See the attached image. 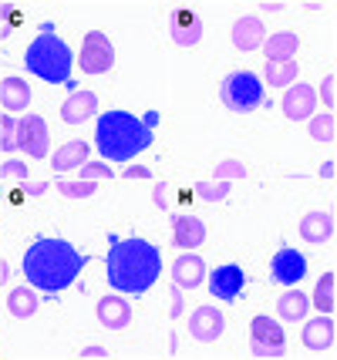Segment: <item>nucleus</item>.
<instances>
[{
  "label": "nucleus",
  "instance_id": "1",
  "mask_svg": "<svg viewBox=\"0 0 337 360\" xmlns=\"http://www.w3.org/2000/svg\"><path fill=\"white\" fill-rule=\"evenodd\" d=\"M162 273V252L148 239H118L108 236V256H105V276L112 290L142 297L145 290H152Z\"/></svg>",
  "mask_w": 337,
  "mask_h": 360
},
{
  "label": "nucleus",
  "instance_id": "2",
  "mask_svg": "<svg viewBox=\"0 0 337 360\" xmlns=\"http://www.w3.org/2000/svg\"><path fill=\"white\" fill-rule=\"evenodd\" d=\"M84 263H88V256H81L68 239L41 236L24 252V276L34 290H44L51 297H58L61 290H68L81 276Z\"/></svg>",
  "mask_w": 337,
  "mask_h": 360
},
{
  "label": "nucleus",
  "instance_id": "3",
  "mask_svg": "<svg viewBox=\"0 0 337 360\" xmlns=\"http://www.w3.org/2000/svg\"><path fill=\"white\" fill-rule=\"evenodd\" d=\"M155 125H159V111H148L145 118H135L129 111L101 115L95 128L98 155L112 158V162H129V158H135L152 145V139H155L152 128Z\"/></svg>",
  "mask_w": 337,
  "mask_h": 360
},
{
  "label": "nucleus",
  "instance_id": "4",
  "mask_svg": "<svg viewBox=\"0 0 337 360\" xmlns=\"http://www.w3.org/2000/svg\"><path fill=\"white\" fill-rule=\"evenodd\" d=\"M71 64H75L71 47L54 34V24L44 20L37 37H34L31 44H27V51H24V68H27L31 75H37L41 81H48V84H68V88L75 91Z\"/></svg>",
  "mask_w": 337,
  "mask_h": 360
},
{
  "label": "nucleus",
  "instance_id": "5",
  "mask_svg": "<svg viewBox=\"0 0 337 360\" xmlns=\"http://www.w3.org/2000/svg\"><path fill=\"white\" fill-rule=\"evenodd\" d=\"M220 98H223L226 108L236 111V115H246V111L267 105L263 81L253 71H233V75H226L223 84H220Z\"/></svg>",
  "mask_w": 337,
  "mask_h": 360
},
{
  "label": "nucleus",
  "instance_id": "6",
  "mask_svg": "<svg viewBox=\"0 0 337 360\" xmlns=\"http://www.w3.org/2000/svg\"><path fill=\"white\" fill-rule=\"evenodd\" d=\"M115 64V44L105 31H88L81 44V71L84 75H108Z\"/></svg>",
  "mask_w": 337,
  "mask_h": 360
},
{
  "label": "nucleus",
  "instance_id": "7",
  "mask_svg": "<svg viewBox=\"0 0 337 360\" xmlns=\"http://www.w3.org/2000/svg\"><path fill=\"white\" fill-rule=\"evenodd\" d=\"M17 148L27 152L31 158H48L51 155V131L48 122L41 115H24L17 122Z\"/></svg>",
  "mask_w": 337,
  "mask_h": 360
},
{
  "label": "nucleus",
  "instance_id": "8",
  "mask_svg": "<svg viewBox=\"0 0 337 360\" xmlns=\"http://www.w3.org/2000/svg\"><path fill=\"white\" fill-rule=\"evenodd\" d=\"M165 20H169V37L176 41V47H196L203 41V20L193 7H165Z\"/></svg>",
  "mask_w": 337,
  "mask_h": 360
},
{
  "label": "nucleus",
  "instance_id": "9",
  "mask_svg": "<svg viewBox=\"0 0 337 360\" xmlns=\"http://www.w3.org/2000/svg\"><path fill=\"white\" fill-rule=\"evenodd\" d=\"M270 273L276 283H284V286H297V283L307 276V256L297 250H276V256L270 259Z\"/></svg>",
  "mask_w": 337,
  "mask_h": 360
},
{
  "label": "nucleus",
  "instance_id": "10",
  "mask_svg": "<svg viewBox=\"0 0 337 360\" xmlns=\"http://www.w3.org/2000/svg\"><path fill=\"white\" fill-rule=\"evenodd\" d=\"M243 286H246V276H243V269L236 263H226V266H216L212 269V276H209V293L216 300H236L243 293Z\"/></svg>",
  "mask_w": 337,
  "mask_h": 360
},
{
  "label": "nucleus",
  "instance_id": "11",
  "mask_svg": "<svg viewBox=\"0 0 337 360\" xmlns=\"http://www.w3.org/2000/svg\"><path fill=\"white\" fill-rule=\"evenodd\" d=\"M223 327H226V316L220 314L216 307H199V310L189 316V333H193L199 344H216Z\"/></svg>",
  "mask_w": 337,
  "mask_h": 360
},
{
  "label": "nucleus",
  "instance_id": "12",
  "mask_svg": "<svg viewBox=\"0 0 337 360\" xmlns=\"http://www.w3.org/2000/svg\"><path fill=\"white\" fill-rule=\"evenodd\" d=\"M280 108H284V115H287L290 122H304L317 108V94H314L310 84H290L284 101H280Z\"/></svg>",
  "mask_w": 337,
  "mask_h": 360
},
{
  "label": "nucleus",
  "instance_id": "13",
  "mask_svg": "<svg viewBox=\"0 0 337 360\" xmlns=\"http://www.w3.org/2000/svg\"><path fill=\"white\" fill-rule=\"evenodd\" d=\"M172 239H176L179 250L193 252L206 243V222L196 219V216H182V212H172Z\"/></svg>",
  "mask_w": 337,
  "mask_h": 360
},
{
  "label": "nucleus",
  "instance_id": "14",
  "mask_svg": "<svg viewBox=\"0 0 337 360\" xmlns=\"http://www.w3.org/2000/svg\"><path fill=\"white\" fill-rule=\"evenodd\" d=\"M98 115V94L95 91H75L68 94V101L61 105V118H65L68 125H81V122H88V118H95Z\"/></svg>",
  "mask_w": 337,
  "mask_h": 360
},
{
  "label": "nucleus",
  "instance_id": "15",
  "mask_svg": "<svg viewBox=\"0 0 337 360\" xmlns=\"http://www.w3.org/2000/svg\"><path fill=\"white\" fill-rule=\"evenodd\" d=\"M172 280H176L179 290H196L206 280V259H199L196 252H182L172 263Z\"/></svg>",
  "mask_w": 337,
  "mask_h": 360
},
{
  "label": "nucleus",
  "instance_id": "16",
  "mask_svg": "<svg viewBox=\"0 0 337 360\" xmlns=\"http://www.w3.org/2000/svg\"><path fill=\"white\" fill-rule=\"evenodd\" d=\"M98 323L105 330H125L132 323V307L122 297H101L98 300Z\"/></svg>",
  "mask_w": 337,
  "mask_h": 360
},
{
  "label": "nucleus",
  "instance_id": "17",
  "mask_svg": "<svg viewBox=\"0 0 337 360\" xmlns=\"http://www.w3.org/2000/svg\"><path fill=\"white\" fill-rule=\"evenodd\" d=\"M263 34H267L263 31V20L257 14H246L233 24L229 41H233V47H240V51H257V47H263Z\"/></svg>",
  "mask_w": 337,
  "mask_h": 360
},
{
  "label": "nucleus",
  "instance_id": "18",
  "mask_svg": "<svg viewBox=\"0 0 337 360\" xmlns=\"http://www.w3.org/2000/svg\"><path fill=\"white\" fill-rule=\"evenodd\" d=\"M334 333H337V330H334L331 314L307 320V323H304V344H307V350H314V354L331 350V347H334Z\"/></svg>",
  "mask_w": 337,
  "mask_h": 360
},
{
  "label": "nucleus",
  "instance_id": "19",
  "mask_svg": "<svg viewBox=\"0 0 337 360\" xmlns=\"http://www.w3.org/2000/svg\"><path fill=\"white\" fill-rule=\"evenodd\" d=\"M300 236H304L307 243H314V246L331 243V239H334V216H331V212H324V209L307 212L304 219H300Z\"/></svg>",
  "mask_w": 337,
  "mask_h": 360
},
{
  "label": "nucleus",
  "instance_id": "20",
  "mask_svg": "<svg viewBox=\"0 0 337 360\" xmlns=\"http://www.w3.org/2000/svg\"><path fill=\"white\" fill-rule=\"evenodd\" d=\"M297 47H300V37L290 31L270 34V41H263V54L267 61H297Z\"/></svg>",
  "mask_w": 337,
  "mask_h": 360
},
{
  "label": "nucleus",
  "instance_id": "21",
  "mask_svg": "<svg viewBox=\"0 0 337 360\" xmlns=\"http://www.w3.org/2000/svg\"><path fill=\"white\" fill-rule=\"evenodd\" d=\"M88 162V141H68L51 155V169L54 172H68V169H81Z\"/></svg>",
  "mask_w": 337,
  "mask_h": 360
},
{
  "label": "nucleus",
  "instance_id": "22",
  "mask_svg": "<svg viewBox=\"0 0 337 360\" xmlns=\"http://www.w3.org/2000/svg\"><path fill=\"white\" fill-rule=\"evenodd\" d=\"M0 101L7 111H27L31 105V88L24 78H4L0 81Z\"/></svg>",
  "mask_w": 337,
  "mask_h": 360
},
{
  "label": "nucleus",
  "instance_id": "23",
  "mask_svg": "<svg viewBox=\"0 0 337 360\" xmlns=\"http://www.w3.org/2000/svg\"><path fill=\"white\" fill-rule=\"evenodd\" d=\"M307 310H310V300H307L300 290H287L284 297L276 300V314L284 316V320H293V323L304 320Z\"/></svg>",
  "mask_w": 337,
  "mask_h": 360
},
{
  "label": "nucleus",
  "instance_id": "24",
  "mask_svg": "<svg viewBox=\"0 0 337 360\" xmlns=\"http://www.w3.org/2000/svg\"><path fill=\"white\" fill-rule=\"evenodd\" d=\"M263 75L270 81V88H290L297 81V61H267Z\"/></svg>",
  "mask_w": 337,
  "mask_h": 360
},
{
  "label": "nucleus",
  "instance_id": "25",
  "mask_svg": "<svg viewBox=\"0 0 337 360\" xmlns=\"http://www.w3.org/2000/svg\"><path fill=\"white\" fill-rule=\"evenodd\" d=\"M250 337L260 340V344H284V327L276 320H270V316H253Z\"/></svg>",
  "mask_w": 337,
  "mask_h": 360
},
{
  "label": "nucleus",
  "instance_id": "26",
  "mask_svg": "<svg viewBox=\"0 0 337 360\" xmlns=\"http://www.w3.org/2000/svg\"><path fill=\"white\" fill-rule=\"evenodd\" d=\"M7 310H11V316H17V320H27V316L37 310V293L27 290V286L14 290V293L7 297Z\"/></svg>",
  "mask_w": 337,
  "mask_h": 360
},
{
  "label": "nucleus",
  "instance_id": "27",
  "mask_svg": "<svg viewBox=\"0 0 337 360\" xmlns=\"http://www.w3.org/2000/svg\"><path fill=\"white\" fill-rule=\"evenodd\" d=\"M334 286H337V276L334 273H324L317 290H314V303L321 307V314H334Z\"/></svg>",
  "mask_w": 337,
  "mask_h": 360
},
{
  "label": "nucleus",
  "instance_id": "28",
  "mask_svg": "<svg viewBox=\"0 0 337 360\" xmlns=\"http://www.w3.org/2000/svg\"><path fill=\"white\" fill-rule=\"evenodd\" d=\"M334 128H337V118L331 115V111L314 115V118H310V139H314V141H327V145H331V141H334V135H337Z\"/></svg>",
  "mask_w": 337,
  "mask_h": 360
},
{
  "label": "nucleus",
  "instance_id": "29",
  "mask_svg": "<svg viewBox=\"0 0 337 360\" xmlns=\"http://www.w3.org/2000/svg\"><path fill=\"white\" fill-rule=\"evenodd\" d=\"M229 188H233V182H226V179H212V182H199V186H196V195H199V199H206V202H220V199L229 195Z\"/></svg>",
  "mask_w": 337,
  "mask_h": 360
},
{
  "label": "nucleus",
  "instance_id": "30",
  "mask_svg": "<svg viewBox=\"0 0 337 360\" xmlns=\"http://www.w3.org/2000/svg\"><path fill=\"white\" fill-rule=\"evenodd\" d=\"M95 188H98V182H84V179L71 182V179H58V192L68 195V199H88V195H95Z\"/></svg>",
  "mask_w": 337,
  "mask_h": 360
},
{
  "label": "nucleus",
  "instance_id": "31",
  "mask_svg": "<svg viewBox=\"0 0 337 360\" xmlns=\"http://www.w3.org/2000/svg\"><path fill=\"white\" fill-rule=\"evenodd\" d=\"M0 20H4L0 37H11V34L24 24V11H20V7H11V4H0Z\"/></svg>",
  "mask_w": 337,
  "mask_h": 360
},
{
  "label": "nucleus",
  "instance_id": "32",
  "mask_svg": "<svg viewBox=\"0 0 337 360\" xmlns=\"http://www.w3.org/2000/svg\"><path fill=\"white\" fill-rule=\"evenodd\" d=\"M81 179H84V182H101V179L112 182L115 172L108 162H84V165H81Z\"/></svg>",
  "mask_w": 337,
  "mask_h": 360
},
{
  "label": "nucleus",
  "instance_id": "33",
  "mask_svg": "<svg viewBox=\"0 0 337 360\" xmlns=\"http://www.w3.org/2000/svg\"><path fill=\"white\" fill-rule=\"evenodd\" d=\"M0 148L4 152H17V118H11V115L0 118Z\"/></svg>",
  "mask_w": 337,
  "mask_h": 360
},
{
  "label": "nucleus",
  "instance_id": "34",
  "mask_svg": "<svg viewBox=\"0 0 337 360\" xmlns=\"http://www.w3.org/2000/svg\"><path fill=\"white\" fill-rule=\"evenodd\" d=\"M216 179H226V182H233V179H246V165H243L240 158H223V162L216 165Z\"/></svg>",
  "mask_w": 337,
  "mask_h": 360
},
{
  "label": "nucleus",
  "instance_id": "35",
  "mask_svg": "<svg viewBox=\"0 0 337 360\" xmlns=\"http://www.w3.org/2000/svg\"><path fill=\"white\" fill-rule=\"evenodd\" d=\"M253 357H260V360H267V357H273V360H280V357H287V350H284V344H260V340H253Z\"/></svg>",
  "mask_w": 337,
  "mask_h": 360
},
{
  "label": "nucleus",
  "instance_id": "36",
  "mask_svg": "<svg viewBox=\"0 0 337 360\" xmlns=\"http://www.w3.org/2000/svg\"><path fill=\"white\" fill-rule=\"evenodd\" d=\"M0 179H20V182H27V165L17 162V158H11V162L0 165Z\"/></svg>",
  "mask_w": 337,
  "mask_h": 360
},
{
  "label": "nucleus",
  "instance_id": "37",
  "mask_svg": "<svg viewBox=\"0 0 337 360\" xmlns=\"http://www.w3.org/2000/svg\"><path fill=\"white\" fill-rule=\"evenodd\" d=\"M321 94H324V105H327V108L337 101V78H334V75H327V78H324Z\"/></svg>",
  "mask_w": 337,
  "mask_h": 360
},
{
  "label": "nucleus",
  "instance_id": "38",
  "mask_svg": "<svg viewBox=\"0 0 337 360\" xmlns=\"http://www.w3.org/2000/svg\"><path fill=\"white\" fill-rule=\"evenodd\" d=\"M155 205H159V209H169V186H165V182H155Z\"/></svg>",
  "mask_w": 337,
  "mask_h": 360
},
{
  "label": "nucleus",
  "instance_id": "39",
  "mask_svg": "<svg viewBox=\"0 0 337 360\" xmlns=\"http://www.w3.org/2000/svg\"><path fill=\"white\" fill-rule=\"evenodd\" d=\"M78 357L81 360H105V357H108V350H101V347H84Z\"/></svg>",
  "mask_w": 337,
  "mask_h": 360
},
{
  "label": "nucleus",
  "instance_id": "40",
  "mask_svg": "<svg viewBox=\"0 0 337 360\" xmlns=\"http://www.w3.org/2000/svg\"><path fill=\"white\" fill-rule=\"evenodd\" d=\"M125 179H152V169H145V165H129V169H125Z\"/></svg>",
  "mask_w": 337,
  "mask_h": 360
},
{
  "label": "nucleus",
  "instance_id": "41",
  "mask_svg": "<svg viewBox=\"0 0 337 360\" xmlns=\"http://www.w3.org/2000/svg\"><path fill=\"white\" fill-rule=\"evenodd\" d=\"M24 192H27V195H44V192H48V182H24Z\"/></svg>",
  "mask_w": 337,
  "mask_h": 360
},
{
  "label": "nucleus",
  "instance_id": "42",
  "mask_svg": "<svg viewBox=\"0 0 337 360\" xmlns=\"http://www.w3.org/2000/svg\"><path fill=\"white\" fill-rule=\"evenodd\" d=\"M172 316H182V290H172Z\"/></svg>",
  "mask_w": 337,
  "mask_h": 360
},
{
  "label": "nucleus",
  "instance_id": "43",
  "mask_svg": "<svg viewBox=\"0 0 337 360\" xmlns=\"http://www.w3.org/2000/svg\"><path fill=\"white\" fill-rule=\"evenodd\" d=\"M321 175H324V179H334V175H337V165H334V162H324V165H321Z\"/></svg>",
  "mask_w": 337,
  "mask_h": 360
},
{
  "label": "nucleus",
  "instance_id": "44",
  "mask_svg": "<svg viewBox=\"0 0 337 360\" xmlns=\"http://www.w3.org/2000/svg\"><path fill=\"white\" fill-rule=\"evenodd\" d=\"M263 11H270V14H276V11H284V4H276V0H267V4H263Z\"/></svg>",
  "mask_w": 337,
  "mask_h": 360
},
{
  "label": "nucleus",
  "instance_id": "45",
  "mask_svg": "<svg viewBox=\"0 0 337 360\" xmlns=\"http://www.w3.org/2000/svg\"><path fill=\"white\" fill-rule=\"evenodd\" d=\"M24 195H27L24 188H14V192H11V202H24Z\"/></svg>",
  "mask_w": 337,
  "mask_h": 360
},
{
  "label": "nucleus",
  "instance_id": "46",
  "mask_svg": "<svg viewBox=\"0 0 337 360\" xmlns=\"http://www.w3.org/2000/svg\"><path fill=\"white\" fill-rule=\"evenodd\" d=\"M7 276H11V269H7V263H4V256H0V283H7Z\"/></svg>",
  "mask_w": 337,
  "mask_h": 360
}]
</instances>
